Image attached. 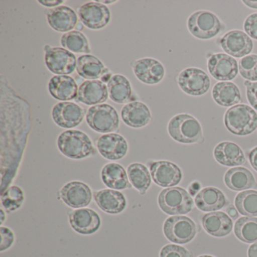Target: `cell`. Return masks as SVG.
<instances>
[{
	"label": "cell",
	"instance_id": "277c9868",
	"mask_svg": "<svg viewBox=\"0 0 257 257\" xmlns=\"http://www.w3.org/2000/svg\"><path fill=\"white\" fill-rule=\"evenodd\" d=\"M158 204L164 213L172 216L186 214L194 205L192 197L181 187L163 189L158 197Z\"/></svg>",
	"mask_w": 257,
	"mask_h": 257
},
{
	"label": "cell",
	"instance_id": "7a4b0ae2",
	"mask_svg": "<svg viewBox=\"0 0 257 257\" xmlns=\"http://www.w3.org/2000/svg\"><path fill=\"white\" fill-rule=\"evenodd\" d=\"M168 132L173 140L180 144L204 142L201 124L189 114H179L173 117L168 123Z\"/></svg>",
	"mask_w": 257,
	"mask_h": 257
},
{
	"label": "cell",
	"instance_id": "b9f144b4",
	"mask_svg": "<svg viewBox=\"0 0 257 257\" xmlns=\"http://www.w3.org/2000/svg\"><path fill=\"white\" fill-rule=\"evenodd\" d=\"M249 163L252 168L257 172V147L252 149L248 155Z\"/></svg>",
	"mask_w": 257,
	"mask_h": 257
},
{
	"label": "cell",
	"instance_id": "4316f807",
	"mask_svg": "<svg viewBox=\"0 0 257 257\" xmlns=\"http://www.w3.org/2000/svg\"><path fill=\"white\" fill-rule=\"evenodd\" d=\"M49 91L54 98L66 102L76 98L79 88L71 76H55L49 82Z\"/></svg>",
	"mask_w": 257,
	"mask_h": 257
},
{
	"label": "cell",
	"instance_id": "816d5d0a",
	"mask_svg": "<svg viewBox=\"0 0 257 257\" xmlns=\"http://www.w3.org/2000/svg\"><path fill=\"white\" fill-rule=\"evenodd\" d=\"M198 257H214L213 256V255H199Z\"/></svg>",
	"mask_w": 257,
	"mask_h": 257
},
{
	"label": "cell",
	"instance_id": "7402d4cb",
	"mask_svg": "<svg viewBox=\"0 0 257 257\" xmlns=\"http://www.w3.org/2000/svg\"><path fill=\"white\" fill-rule=\"evenodd\" d=\"M121 116L124 124L133 128L145 127L152 121V114L148 106L140 101L124 105L121 109Z\"/></svg>",
	"mask_w": 257,
	"mask_h": 257
},
{
	"label": "cell",
	"instance_id": "8fae6325",
	"mask_svg": "<svg viewBox=\"0 0 257 257\" xmlns=\"http://www.w3.org/2000/svg\"><path fill=\"white\" fill-rule=\"evenodd\" d=\"M86 110L73 102H60L52 109V115L57 125L74 128L83 121Z\"/></svg>",
	"mask_w": 257,
	"mask_h": 257
},
{
	"label": "cell",
	"instance_id": "ee69618b",
	"mask_svg": "<svg viewBox=\"0 0 257 257\" xmlns=\"http://www.w3.org/2000/svg\"><path fill=\"white\" fill-rule=\"evenodd\" d=\"M226 212L230 218L232 219H237L238 218V211L237 208L233 205L228 206L226 208Z\"/></svg>",
	"mask_w": 257,
	"mask_h": 257
},
{
	"label": "cell",
	"instance_id": "7c38bea8",
	"mask_svg": "<svg viewBox=\"0 0 257 257\" xmlns=\"http://www.w3.org/2000/svg\"><path fill=\"white\" fill-rule=\"evenodd\" d=\"M153 181L161 187H174L182 180V171L176 164L168 161H158L150 165Z\"/></svg>",
	"mask_w": 257,
	"mask_h": 257
},
{
	"label": "cell",
	"instance_id": "8d00e7d4",
	"mask_svg": "<svg viewBox=\"0 0 257 257\" xmlns=\"http://www.w3.org/2000/svg\"><path fill=\"white\" fill-rule=\"evenodd\" d=\"M239 72L243 79L248 81H257V55H250L240 60L238 65Z\"/></svg>",
	"mask_w": 257,
	"mask_h": 257
},
{
	"label": "cell",
	"instance_id": "6da1fadb",
	"mask_svg": "<svg viewBox=\"0 0 257 257\" xmlns=\"http://www.w3.org/2000/svg\"><path fill=\"white\" fill-rule=\"evenodd\" d=\"M60 152L69 159L79 160L95 154V150L89 137L79 130L63 132L58 138Z\"/></svg>",
	"mask_w": 257,
	"mask_h": 257
},
{
	"label": "cell",
	"instance_id": "ffe728a7",
	"mask_svg": "<svg viewBox=\"0 0 257 257\" xmlns=\"http://www.w3.org/2000/svg\"><path fill=\"white\" fill-rule=\"evenodd\" d=\"M109 97L107 85L100 80H87L79 86L76 101L88 106L102 104Z\"/></svg>",
	"mask_w": 257,
	"mask_h": 257
},
{
	"label": "cell",
	"instance_id": "ac0fdd59",
	"mask_svg": "<svg viewBox=\"0 0 257 257\" xmlns=\"http://www.w3.org/2000/svg\"><path fill=\"white\" fill-rule=\"evenodd\" d=\"M69 221L75 231L85 235L97 232L101 225L98 213L90 208L73 210L69 214Z\"/></svg>",
	"mask_w": 257,
	"mask_h": 257
},
{
	"label": "cell",
	"instance_id": "83f0119b",
	"mask_svg": "<svg viewBox=\"0 0 257 257\" xmlns=\"http://www.w3.org/2000/svg\"><path fill=\"white\" fill-rule=\"evenodd\" d=\"M224 182L228 189L235 192L257 188L253 174L243 167H236L228 170L224 176Z\"/></svg>",
	"mask_w": 257,
	"mask_h": 257
},
{
	"label": "cell",
	"instance_id": "f546056e",
	"mask_svg": "<svg viewBox=\"0 0 257 257\" xmlns=\"http://www.w3.org/2000/svg\"><path fill=\"white\" fill-rule=\"evenodd\" d=\"M106 85L109 98L115 103L122 104L132 101L133 99L130 81L123 75H113Z\"/></svg>",
	"mask_w": 257,
	"mask_h": 257
},
{
	"label": "cell",
	"instance_id": "7dc6e473",
	"mask_svg": "<svg viewBox=\"0 0 257 257\" xmlns=\"http://www.w3.org/2000/svg\"><path fill=\"white\" fill-rule=\"evenodd\" d=\"M242 3L249 8L257 10V1H246V0H244V1H242Z\"/></svg>",
	"mask_w": 257,
	"mask_h": 257
},
{
	"label": "cell",
	"instance_id": "4fadbf2b",
	"mask_svg": "<svg viewBox=\"0 0 257 257\" xmlns=\"http://www.w3.org/2000/svg\"><path fill=\"white\" fill-rule=\"evenodd\" d=\"M60 196L69 207L80 209L91 204L92 192L91 188L83 182L73 181L67 183L61 189Z\"/></svg>",
	"mask_w": 257,
	"mask_h": 257
},
{
	"label": "cell",
	"instance_id": "c3c4849f",
	"mask_svg": "<svg viewBox=\"0 0 257 257\" xmlns=\"http://www.w3.org/2000/svg\"><path fill=\"white\" fill-rule=\"evenodd\" d=\"M0 212H1L0 213H1V225H2V224L4 223V220L6 219L5 212H4L3 209L0 210Z\"/></svg>",
	"mask_w": 257,
	"mask_h": 257
},
{
	"label": "cell",
	"instance_id": "30bf717a",
	"mask_svg": "<svg viewBox=\"0 0 257 257\" xmlns=\"http://www.w3.org/2000/svg\"><path fill=\"white\" fill-rule=\"evenodd\" d=\"M177 82L182 91L191 96L204 95L210 87L207 73L195 67L183 70L177 77Z\"/></svg>",
	"mask_w": 257,
	"mask_h": 257
},
{
	"label": "cell",
	"instance_id": "484cf974",
	"mask_svg": "<svg viewBox=\"0 0 257 257\" xmlns=\"http://www.w3.org/2000/svg\"><path fill=\"white\" fill-rule=\"evenodd\" d=\"M195 202L196 207L204 212H215L228 204L223 192L216 187H205L201 189L195 196Z\"/></svg>",
	"mask_w": 257,
	"mask_h": 257
},
{
	"label": "cell",
	"instance_id": "e575fe53",
	"mask_svg": "<svg viewBox=\"0 0 257 257\" xmlns=\"http://www.w3.org/2000/svg\"><path fill=\"white\" fill-rule=\"evenodd\" d=\"M234 204L238 213L249 217L257 216V191L246 190L236 195Z\"/></svg>",
	"mask_w": 257,
	"mask_h": 257
},
{
	"label": "cell",
	"instance_id": "f6af8a7d",
	"mask_svg": "<svg viewBox=\"0 0 257 257\" xmlns=\"http://www.w3.org/2000/svg\"><path fill=\"white\" fill-rule=\"evenodd\" d=\"M200 189H201V184H200L198 182H193V183L189 186V193H190L192 196H195L196 194H198V192L199 191Z\"/></svg>",
	"mask_w": 257,
	"mask_h": 257
},
{
	"label": "cell",
	"instance_id": "d6986e66",
	"mask_svg": "<svg viewBox=\"0 0 257 257\" xmlns=\"http://www.w3.org/2000/svg\"><path fill=\"white\" fill-rule=\"evenodd\" d=\"M220 46L228 55L240 58L252 52L253 43L250 37L243 31H231L221 39Z\"/></svg>",
	"mask_w": 257,
	"mask_h": 257
},
{
	"label": "cell",
	"instance_id": "ba28073f",
	"mask_svg": "<svg viewBox=\"0 0 257 257\" xmlns=\"http://www.w3.org/2000/svg\"><path fill=\"white\" fill-rule=\"evenodd\" d=\"M46 67L57 76L72 74L77 67V59L70 51L63 48L45 47Z\"/></svg>",
	"mask_w": 257,
	"mask_h": 257
},
{
	"label": "cell",
	"instance_id": "cb8c5ba5",
	"mask_svg": "<svg viewBox=\"0 0 257 257\" xmlns=\"http://www.w3.org/2000/svg\"><path fill=\"white\" fill-rule=\"evenodd\" d=\"M201 222L206 232L213 237H225L232 231V219L224 212L207 213L203 216Z\"/></svg>",
	"mask_w": 257,
	"mask_h": 257
},
{
	"label": "cell",
	"instance_id": "1f68e13d",
	"mask_svg": "<svg viewBox=\"0 0 257 257\" xmlns=\"http://www.w3.org/2000/svg\"><path fill=\"white\" fill-rule=\"evenodd\" d=\"M127 176L132 186L135 187L141 195L147 193L151 186V174L148 168L141 163H133L127 168Z\"/></svg>",
	"mask_w": 257,
	"mask_h": 257
},
{
	"label": "cell",
	"instance_id": "2e32d148",
	"mask_svg": "<svg viewBox=\"0 0 257 257\" xmlns=\"http://www.w3.org/2000/svg\"><path fill=\"white\" fill-rule=\"evenodd\" d=\"M76 71L78 74L87 80L101 79L103 83L109 82L112 77V73L104 64L97 58L91 55H84L77 60Z\"/></svg>",
	"mask_w": 257,
	"mask_h": 257
},
{
	"label": "cell",
	"instance_id": "7bdbcfd3",
	"mask_svg": "<svg viewBox=\"0 0 257 257\" xmlns=\"http://www.w3.org/2000/svg\"><path fill=\"white\" fill-rule=\"evenodd\" d=\"M64 0H40V3L41 5L44 6L46 7H58L63 4Z\"/></svg>",
	"mask_w": 257,
	"mask_h": 257
},
{
	"label": "cell",
	"instance_id": "4dcf8cb0",
	"mask_svg": "<svg viewBox=\"0 0 257 257\" xmlns=\"http://www.w3.org/2000/svg\"><path fill=\"white\" fill-rule=\"evenodd\" d=\"M212 97L214 101L223 107L235 106L241 100L240 90L232 82H218L212 90Z\"/></svg>",
	"mask_w": 257,
	"mask_h": 257
},
{
	"label": "cell",
	"instance_id": "bcb514c9",
	"mask_svg": "<svg viewBox=\"0 0 257 257\" xmlns=\"http://www.w3.org/2000/svg\"><path fill=\"white\" fill-rule=\"evenodd\" d=\"M247 255L248 257H257V242L252 243L248 248Z\"/></svg>",
	"mask_w": 257,
	"mask_h": 257
},
{
	"label": "cell",
	"instance_id": "d4e9b609",
	"mask_svg": "<svg viewBox=\"0 0 257 257\" xmlns=\"http://www.w3.org/2000/svg\"><path fill=\"white\" fill-rule=\"evenodd\" d=\"M213 156L216 162L223 166H239L246 162L244 153L240 147L229 141L218 144L213 150Z\"/></svg>",
	"mask_w": 257,
	"mask_h": 257
},
{
	"label": "cell",
	"instance_id": "9a60e30c",
	"mask_svg": "<svg viewBox=\"0 0 257 257\" xmlns=\"http://www.w3.org/2000/svg\"><path fill=\"white\" fill-rule=\"evenodd\" d=\"M207 68L216 80L227 82L232 80L238 73V64L232 57L226 54H215L209 58Z\"/></svg>",
	"mask_w": 257,
	"mask_h": 257
},
{
	"label": "cell",
	"instance_id": "f907efd6",
	"mask_svg": "<svg viewBox=\"0 0 257 257\" xmlns=\"http://www.w3.org/2000/svg\"><path fill=\"white\" fill-rule=\"evenodd\" d=\"M97 2L100 3V4H115L117 1H97Z\"/></svg>",
	"mask_w": 257,
	"mask_h": 257
},
{
	"label": "cell",
	"instance_id": "681fc988",
	"mask_svg": "<svg viewBox=\"0 0 257 257\" xmlns=\"http://www.w3.org/2000/svg\"><path fill=\"white\" fill-rule=\"evenodd\" d=\"M83 24L79 23L77 24V25H76V29L77 30V31H79V32H80L81 31H82V30H83Z\"/></svg>",
	"mask_w": 257,
	"mask_h": 257
},
{
	"label": "cell",
	"instance_id": "44dd1931",
	"mask_svg": "<svg viewBox=\"0 0 257 257\" xmlns=\"http://www.w3.org/2000/svg\"><path fill=\"white\" fill-rule=\"evenodd\" d=\"M47 21L51 28L60 33L71 32L78 24V16L73 9L60 6L49 10Z\"/></svg>",
	"mask_w": 257,
	"mask_h": 257
},
{
	"label": "cell",
	"instance_id": "ab89813d",
	"mask_svg": "<svg viewBox=\"0 0 257 257\" xmlns=\"http://www.w3.org/2000/svg\"><path fill=\"white\" fill-rule=\"evenodd\" d=\"M243 29L250 38L257 40V13L246 18L243 24Z\"/></svg>",
	"mask_w": 257,
	"mask_h": 257
},
{
	"label": "cell",
	"instance_id": "f35d334b",
	"mask_svg": "<svg viewBox=\"0 0 257 257\" xmlns=\"http://www.w3.org/2000/svg\"><path fill=\"white\" fill-rule=\"evenodd\" d=\"M0 234H1V243H0V251L4 252L10 249L16 240V236L13 230L8 227H0Z\"/></svg>",
	"mask_w": 257,
	"mask_h": 257
},
{
	"label": "cell",
	"instance_id": "d6a6232c",
	"mask_svg": "<svg viewBox=\"0 0 257 257\" xmlns=\"http://www.w3.org/2000/svg\"><path fill=\"white\" fill-rule=\"evenodd\" d=\"M234 232L237 238L246 243L257 242V218L244 216L234 224Z\"/></svg>",
	"mask_w": 257,
	"mask_h": 257
},
{
	"label": "cell",
	"instance_id": "3957f363",
	"mask_svg": "<svg viewBox=\"0 0 257 257\" xmlns=\"http://www.w3.org/2000/svg\"><path fill=\"white\" fill-rule=\"evenodd\" d=\"M224 123L233 135L246 136L257 128V113L247 105H235L225 112Z\"/></svg>",
	"mask_w": 257,
	"mask_h": 257
},
{
	"label": "cell",
	"instance_id": "5b68a950",
	"mask_svg": "<svg viewBox=\"0 0 257 257\" xmlns=\"http://www.w3.org/2000/svg\"><path fill=\"white\" fill-rule=\"evenodd\" d=\"M188 29L193 37L199 40L214 38L225 30V25L216 15L208 11H198L188 19Z\"/></svg>",
	"mask_w": 257,
	"mask_h": 257
},
{
	"label": "cell",
	"instance_id": "9c48e42d",
	"mask_svg": "<svg viewBox=\"0 0 257 257\" xmlns=\"http://www.w3.org/2000/svg\"><path fill=\"white\" fill-rule=\"evenodd\" d=\"M82 23L88 29L98 31L106 28L111 20L109 9L97 1L87 3L78 9Z\"/></svg>",
	"mask_w": 257,
	"mask_h": 257
},
{
	"label": "cell",
	"instance_id": "5bb4252c",
	"mask_svg": "<svg viewBox=\"0 0 257 257\" xmlns=\"http://www.w3.org/2000/svg\"><path fill=\"white\" fill-rule=\"evenodd\" d=\"M96 145L100 154L108 160H119L128 152L127 141L116 133L102 135L96 141Z\"/></svg>",
	"mask_w": 257,
	"mask_h": 257
},
{
	"label": "cell",
	"instance_id": "603a6c76",
	"mask_svg": "<svg viewBox=\"0 0 257 257\" xmlns=\"http://www.w3.org/2000/svg\"><path fill=\"white\" fill-rule=\"evenodd\" d=\"M94 198L99 208L109 214H119L127 207L125 197L118 190L102 189L94 192Z\"/></svg>",
	"mask_w": 257,
	"mask_h": 257
},
{
	"label": "cell",
	"instance_id": "74e56055",
	"mask_svg": "<svg viewBox=\"0 0 257 257\" xmlns=\"http://www.w3.org/2000/svg\"><path fill=\"white\" fill-rule=\"evenodd\" d=\"M160 257H193V254L180 245L167 244L161 249Z\"/></svg>",
	"mask_w": 257,
	"mask_h": 257
},
{
	"label": "cell",
	"instance_id": "8992f818",
	"mask_svg": "<svg viewBox=\"0 0 257 257\" xmlns=\"http://www.w3.org/2000/svg\"><path fill=\"white\" fill-rule=\"evenodd\" d=\"M86 121L97 133L110 134L118 132L119 128V116L116 109L106 103L90 107L86 113Z\"/></svg>",
	"mask_w": 257,
	"mask_h": 257
},
{
	"label": "cell",
	"instance_id": "60d3db41",
	"mask_svg": "<svg viewBox=\"0 0 257 257\" xmlns=\"http://www.w3.org/2000/svg\"><path fill=\"white\" fill-rule=\"evenodd\" d=\"M244 85L246 88V97L251 106L257 110V82L245 81Z\"/></svg>",
	"mask_w": 257,
	"mask_h": 257
},
{
	"label": "cell",
	"instance_id": "d590c367",
	"mask_svg": "<svg viewBox=\"0 0 257 257\" xmlns=\"http://www.w3.org/2000/svg\"><path fill=\"white\" fill-rule=\"evenodd\" d=\"M25 198V193L19 186H12L3 192L1 202L7 211L13 212L22 207Z\"/></svg>",
	"mask_w": 257,
	"mask_h": 257
},
{
	"label": "cell",
	"instance_id": "836d02e7",
	"mask_svg": "<svg viewBox=\"0 0 257 257\" xmlns=\"http://www.w3.org/2000/svg\"><path fill=\"white\" fill-rule=\"evenodd\" d=\"M61 46L72 53L90 54L89 42L85 34L77 31L64 34L61 39Z\"/></svg>",
	"mask_w": 257,
	"mask_h": 257
},
{
	"label": "cell",
	"instance_id": "f1b7e54d",
	"mask_svg": "<svg viewBox=\"0 0 257 257\" xmlns=\"http://www.w3.org/2000/svg\"><path fill=\"white\" fill-rule=\"evenodd\" d=\"M101 179L106 187L114 190H124L132 186L125 170L118 163L106 164L102 169Z\"/></svg>",
	"mask_w": 257,
	"mask_h": 257
},
{
	"label": "cell",
	"instance_id": "52a82bcc",
	"mask_svg": "<svg viewBox=\"0 0 257 257\" xmlns=\"http://www.w3.org/2000/svg\"><path fill=\"white\" fill-rule=\"evenodd\" d=\"M164 234L170 241L185 244L193 240L197 234V226L192 219L185 216H172L165 220Z\"/></svg>",
	"mask_w": 257,
	"mask_h": 257
},
{
	"label": "cell",
	"instance_id": "e0dca14e",
	"mask_svg": "<svg viewBox=\"0 0 257 257\" xmlns=\"http://www.w3.org/2000/svg\"><path fill=\"white\" fill-rule=\"evenodd\" d=\"M132 69L137 79L146 85H156L165 77V67L153 58L138 60L132 64Z\"/></svg>",
	"mask_w": 257,
	"mask_h": 257
}]
</instances>
